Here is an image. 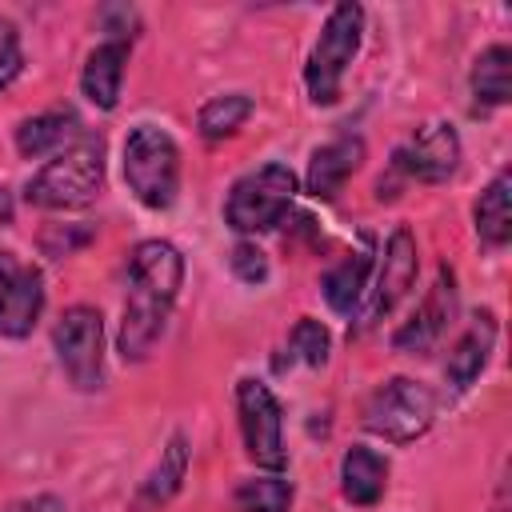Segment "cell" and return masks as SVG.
I'll return each instance as SVG.
<instances>
[{
  "mask_svg": "<svg viewBox=\"0 0 512 512\" xmlns=\"http://www.w3.org/2000/svg\"><path fill=\"white\" fill-rule=\"evenodd\" d=\"M76 128H80L76 112H68V108H52V112H40V116L20 120V128H16V148H20L24 160L56 156V152L64 148V140L76 136Z\"/></svg>",
  "mask_w": 512,
  "mask_h": 512,
  "instance_id": "obj_18",
  "label": "cell"
},
{
  "mask_svg": "<svg viewBox=\"0 0 512 512\" xmlns=\"http://www.w3.org/2000/svg\"><path fill=\"white\" fill-rule=\"evenodd\" d=\"M396 172L412 176V180H424V184H444L448 176H456L460 168V136L452 124L444 120H428L420 124L392 156Z\"/></svg>",
  "mask_w": 512,
  "mask_h": 512,
  "instance_id": "obj_8",
  "label": "cell"
},
{
  "mask_svg": "<svg viewBox=\"0 0 512 512\" xmlns=\"http://www.w3.org/2000/svg\"><path fill=\"white\" fill-rule=\"evenodd\" d=\"M232 272L244 284H260V280H268V260H264V252L256 244H236L232 248Z\"/></svg>",
  "mask_w": 512,
  "mask_h": 512,
  "instance_id": "obj_26",
  "label": "cell"
},
{
  "mask_svg": "<svg viewBox=\"0 0 512 512\" xmlns=\"http://www.w3.org/2000/svg\"><path fill=\"white\" fill-rule=\"evenodd\" d=\"M104 188V144L84 136L68 148H60L32 180H28V204L36 208H84Z\"/></svg>",
  "mask_w": 512,
  "mask_h": 512,
  "instance_id": "obj_1",
  "label": "cell"
},
{
  "mask_svg": "<svg viewBox=\"0 0 512 512\" xmlns=\"http://www.w3.org/2000/svg\"><path fill=\"white\" fill-rule=\"evenodd\" d=\"M236 412H240V436H244L248 460L256 468L280 472L288 464V452H284V416L272 388L264 380L244 376L236 384Z\"/></svg>",
  "mask_w": 512,
  "mask_h": 512,
  "instance_id": "obj_7",
  "label": "cell"
},
{
  "mask_svg": "<svg viewBox=\"0 0 512 512\" xmlns=\"http://www.w3.org/2000/svg\"><path fill=\"white\" fill-rule=\"evenodd\" d=\"M492 348H496V316H492V312H476L472 324H468V332H464V336L456 340V348L448 352V364H444L448 384H452L456 392H464V388L484 372Z\"/></svg>",
  "mask_w": 512,
  "mask_h": 512,
  "instance_id": "obj_14",
  "label": "cell"
},
{
  "mask_svg": "<svg viewBox=\"0 0 512 512\" xmlns=\"http://www.w3.org/2000/svg\"><path fill=\"white\" fill-rule=\"evenodd\" d=\"M248 116H252V96L228 92V96H212V100L200 108L196 124H200V136L220 140V136H232Z\"/></svg>",
  "mask_w": 512,
  "mask_h": 512,
  "instance_id": "obj_22",
  "label": "cell"
},
{
  "mask_svg": "<svg viewBox=\"0 0 512 512\" xmlns=\"http://www.w3.org/2000/svg\"><path fill=\"white\" fill-rule=\"evenodd\" d=\"M388 488V460L364 444H352L340 460V492L356 508H372Z\"/></svg>",
  "mask_w": 512,
  "mask_h": 512,
  "instance_id": "obj_16",
  "label": "cell"
},
{
  "mask_svg": "<svg viewBox=\"0 0 512 512\" xmlns=\"http://www.w3.org/2000/svg\"><path fill=\"white\" fill-rule=\"evenodd\" d=\"M360 164H364V140H360V136L328 140L324 148L312 152L304 184H308V192H312L316 200H332V196L344 188V180H348Z\"/></svg>",
  "mask_w": 512,
  "mask_h": 512,
  "instance_id": "obj_13",
  "label": "cell"
},
{
  "mask_svg": "<svg viewBox=\"0 0 512 512\" xmlns=\"http://www.w3.org/2000/svg\"><path fill=\"white\" fill-rule=\"evenodd\" d=\"M124 64H128V40H104V44L92 48V56H88V64L80 72V88H84V96L100 112H112L116 108Z\"/></svg>",
  "mask_w": 512,
  "mask_h": 512,
  "instance_id": "obj_15",
  "label": "cell"
},
{
  "mask_svg": "<svg viewBox=\"0 0 512 512\" xmlns=\"http://www.w3.org/2000/svg\"><path fill=\"white\" fill-rule=\"evenodd\" d=\"M0 512H68V508H64V500H60V496H52V492H40V496H24V500H12V504H4Z\"/></svg>",
  "mask_w": 512,
  "mask_h": 512,
  "instance_id": "obj_27",
  "label": "cell"
},
{
  "mask_svg": "<svg viewBox=\"0 0 512 512\" xmlns=\"http://www.w3.org/2000/svg\"><path fill=\"white\" fill-rule=\"evenodd\" d=\"M296 200V176L284 164H264L248 176H240L228 192L224 220L236 232H268L284 220V212Z\"/></svg>",
  "mask_w": 512,
  "mask_h": 512,
  "instance_id": "obj_5",
  "label": "cell"
},
{
  "mask_svg": "<svg viewBox=\"0 0 512 512\" xmlns=\"http://www.w3.org/2000/svg\"><path fill=\"white\" fill-rule=\"evenodd\" d=\"M436 420V396L428 384L392 376L364 404V428L388 444H412Z\"/></svg>",
  "mask_w": 512,
  "mask_h": 512,
  "instance_id": "obj_4",
  "label": "cell"
},
{
  "mask_svg": "<svg viewBox=\"0 0 512 512\" xmlns=\"http://www.w3.org/2000/svg\"><path fill=\"white\" fill-rule=\"evenodd\" d=\"M44 308L40 268L16 252H0V336H28Z\"/></svg>",
  "mask_w": 512,
  "mask_h": 512,
  "instance_id": "obj_9",
  "label": "cell"
},
{
  "mask_svg": "<svg viewBox=\"0 0 512 512\" xmlns=\"http://www.w3.org/2000/svg\"><path fill=\"white\" fill-rule=\"evenodd\" d=\"M24 68V52H20V32L12 20L0 16V88H8Z\"/></svg>",
  "mask_w": 512,
  "mask_h": 512,
  "instance_id": "obj_25",
  "label": "cell"
},
{
  "mask_svg": "<svg viewBox=\"0 0 512 512\" xmlns=\"http://www.w3.org/2000/svg\"><path fill=\"white\" fill-rule=\"evenodd\" d=\"M184 476H188V440L180 432H172L168 444H164V452H160V460H156V468L144 476V484L136 492V508L144 512V508L168 504L180 492Z\"/></svg>",
  "mask_w": 512,
  "mask_h": 512,
  "instance_id": "obj_17",
  "label": "cell"
},
{
  "mask_svg": "<svg viewBox=\"0 0 512 512\" xmlns=\"http://www.w3.org/2000/svg\"><path fill=\"white\" fill-rule=\"evenodd\" d=\"M360 32H364V8L360 4H336L308 52L304 64V84H308V100L312 104H336L340 100V84L348 64L360 52Z\"/></svg>",
  "mask_w": 512,
  "mask_h": 512,
  "instance_id": "obj_3",
  "label": "cell"
},
{
  "mask_svg": "<svg viewBox=\"0 0 512 512\" xmlns=\"http://www.w3.org/2000/svg\"><path fill=\"white\" fill-rule=\"evenodd\" d=\"M416 280V236L408 228H396L384 244V264H380V276H376V292H372V304L364 312V324H376L380 316H388L400 296L412 288Z\"/></svg>",
  "mask_w": 512,
  "mask_h": 512,
  "instance_id": "obj_12",
  "label": "cell"
},
{
  "mask_svg": "<svg viewBox=\"0 0 512 512\" xmlns=\"http://www.w3.org/2000/svg\"><path fill=\"white\" fill-rule=\"evenodd\" d=\"M292 504V484L280 476H260V480H244L236 488V508L240 512H288Z\"/></svg>",
  "mask_w": 512,
  "mask_h": 512,
  "instance_id": "obj_23",
  "label": "cell"
},
{
  "mask_svg": "<svg viewBox=\"0 0 512 512\" xmlns=\"http://www.w3.org/2000/svg\"><path fill=\"white\" fill-rule=\"evenodd\" d=\"M124 180L144 208H168L180 192V148L156 124H136L124 140Z\"/></svg>",
  "mask_w": 512,
  "mask_h": 512,
  "instance_id": "obj_2",
  "label": "cell"
},
{
  "mask_svg": "<svg viewBox=\"0 0 512 512\" xmlns=\"http://www.w3.org/2000/svg\"><path fill=\"white\" fill-rule=\"evenodd\" d=\"M368 268H372V244H368V240H364L356 252H348L336 268H328V276H324V300L332 304V312L352 316V312L360 308Z\"/></svg>",
  "mask_w": 512,
  "mask_h": 512,
  "instance_id": "obj_19",
  "label": "cell"
},
{
  "mask_svg": "<svg viewBox=\"0 0 512 512\" xmlns=\"http://www.w3.org/2000/svg\"><path fill=\"white\" fill-rule=\"evenodd\" d=\"M328 328L320 324V320H312V316H300L296 320V328L288 332V348H292V356L296 360H304L308 368H320L324 360H328Z\"/></svg>",
  "mask_w": 512,
  "mask_h": 512,
  "instance_id": "obj_24",
  "label": "cell"
},
{
  "mask_svg": "<svg viewBox=\"0 0 512 512\" xmlns=\"http://www.w3.org/2000/svg\"><path fill=\"white\" fill-rule=\"evenodd\" d=\"M52 348L64 376L80 392H96L104 384V316L96 308H68L52 328Z\"/></svg>",
  "mask_w": 512,
  "mask_h": 512,
  "instance_id": "obj_6",
  "label": "cell"
},
{
  "mask_svg": "<svg viewBox=\"0 0 512 512\" xmlns=\"http://www.w3.org/2000/svg\"><path fill=\"white\" fill-rule=\"evenodd\" d=\"M452 316H456V276L448 268H440L436 280H432V288L416 304V312L392 336V348L396 352H412V356L416 352H428L444 336V328L452 324Z\"/></svg>",
  "mask_w": 512,
  "mask_h": 512,
  "instance_id": "obj_10",
  "label": "cell"
},
{
  "mask_svg": "<svg viewBox=\"0 0 512 512\" xmlns=\"http://www.w3.org/2000/svg\"><path fill=\"white\" fill-rule=\"evenodd\" d=\"M176 300L152 292V288H140V284H128V300H124V320H120V356L124 360H144L152 352V344L164 336V324H168V312H172Z\"/></svg>",
  "mask_w": 512,
  "mask_h": 512,
  "instance_id": "obj_11",
  "label": "cell"
},
{
  "mask_svg": "<svg viewBox=\"0 0 512 512\" xmlns=\"http://www.w3.org/2000/svg\"><path fill=\"white\" fill-rule=\"evenodd\" d=\"M472 96H476V104H508V96H512V52L504 44H492L476 56Z\"/></svg>",
  "mask_w": 512,
  "mask_h": 512,
  "instance_id": "obj_21",
  "label": "cell"
},
{
  "mask_svg": "<svg viewBox=\"0 0 512 512\" xmlns=\"http://www.w3.org/2000/svg\"><path fill=\"white\" fill-rule=\"evenodd\" d=\"M508 192H512V176H508V168H504V172H496V176H492V184L480 192V200H476V208H472L476 236H480L484 244H492V248L508 244V236H512V208H508Z\"/></svg>",
  "mask_w": 512,
  "mask_h": 512,
  "instance_id": "obj_20",
  "label": "cell"
}]
</instances>
